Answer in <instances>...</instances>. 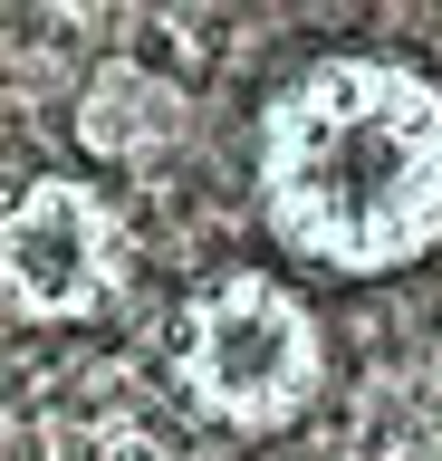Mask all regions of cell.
<instances>
[{
  "instance_id": "6da1fadb",
  "label": "cell",
  "mask_w": 442,
  "mask_h": 461,
  "mask_svg": "<svg viewBox=\"0 0 442 461\" xmlns=\"http://www.w3.org/2000/svg\"><path fill=\"white\" fill-rule=\"evenodd\" d=\"M250 202L308 279H404L442 259V68L375 39L298 58L250 115Z\"/></svg>"
},
{
  "instance_id": "7a4b0ae2",
  "label": "cell",
  "mask_w": 442,
  "mask_h": 461,
  "mask_svg": "<svg viewBox=\"0 0 442 461\" xmlns=\"http://www.w3.org/2000/svg\"><path fill=\"white\" fill-rule=\"evenodd\" d=\"M164 384L221 442H279L327 403L337 337L289 269H212L164 317Z\"/></svg>"
},
{
  "instance_id": "3957f363",
  "label": "cell",
  "mask_w": 442,
  "mask_h": 461,
  "mask_svg": "<svg viewBox=\"0 0 442 461\" xmlns=\"http://www.w3.org/2000/svg\"><path fill=\"white\" fill-rule=\"evenodd\" d=\"M145 269L135 202L87 164H30L0 202V308L20 327H106Z\"/></svg>"
},
{
  "instance_id": "277c9868",
  "label": "cell",
  "mask_w": 442,
  "mask_h": 461,
  "mask_svg": "<svg viewBox=\"0 0 442 461\" xmlns=\"http://www.w3.org/2000/svg\"><path fill=\"white\" fill-rule=\"evenodd\" d=\"M68 144L77 164L106 173V183H145V173H174L183 144H193V86L164 68V58H96L68 86Z\"/></svg>"
}]
</instances>
